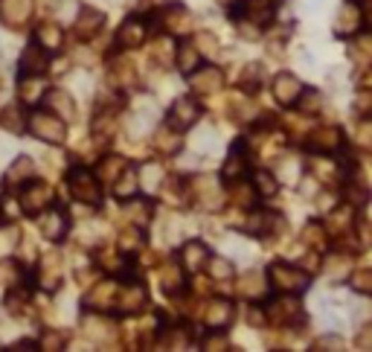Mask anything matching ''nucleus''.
Returning <instances> with one entry per match:
<instances>
[{
    "label": "nucleus",
    "instance_id": "1",
    "mask_svg": "<svg viewBox=\"0 0 372 352\" xmlns=\"http://www.w3.org/2000/svg\"><path fill=\"white\" fill-rule=\"evenodd\" d=\"M268 286L277 289L280 294H296L308 286V274L300 265H288V262H274L268 268Z\"/></svg>",
    "mask_w": 372,
    "mask_h": 352
},
{
    "label": "nucleus",
    "instance_id": "2",
    "mask_svg": "<svg viewBox=\"0 0 372 352\" xmlns=\"http://www.w3.org/2000/svg\"><path fill=\"white\" fill-rule=\"evenodd\" d=\"M67 190L79 204L88 207H99V201H102V181L88 169H73L67 175Z\"/></svg>",
    "mask_w": 372,
    "mask_h": 352
},
{
    "label": "nucleus",
    "instance_id": "3",
    "mask_svg": "<svg viewBox=\"0 0 372 352\" xmlns=\"http://www.w3.org/2000/svg\"><path fill=\"white\" fill-rule=\"evenodd\" d=\"M30 131L38 140H44V143L59 146V143H64V137H67V123L59 120V116L49 114V111H35L30 116Z\"/></svg>",
    "mask_w": 372,
    "mask_h": 352
},
{
    "label": "nucleus",
    "instance_id": "4",
    "mask_svg": "<svg viewBox=\"0 0 372 352\" xmlns=\"http://www.w3.org/2000/svg\"><path fill=\"white\" fill-rule=\"evenodd\" d=\"M20 210L27 216H41L44 210L53 204V190H49V183L44 181H27L20 186Z\"/></svg>",
    "mask_w": 372,
    "mask_h": 352
},
{
    "label": "nucleus",
    "instance_id": "5",
    "mask_svg": "<svg viewBox=\"0 0 372 352\" xmlns=\"http://www.w3.org/2000/svg\"><path fill=\"white\" fill-rule=\"evenodd\" d=\"M364 23H366V12L364 6L358 4V0H346V4L337 9L335 15V35L337 38H352L364 30Z\"/></svg>",
    "mask_w": 372,
    "mask_h": 352
},
{
    "label": "nucleus",
    "instance_id": "6",
    "mask_svg": "<svg viewBox=\"0 0 372 352\" xmlns=\"http://www.w3.org/2000/svg\"><path fill=\"white\" fill-rule=\"evenodd\" d=\"M265 317L280 323V326H291V323L303 320V306H300V300H296L294 294H280V297H274L265 306Z\"/></svg>",
    "mask_w": 372,
    "mask_h": 352
},
{
    "label": "nucleus",
    "instance_id": "7",
    "mask_svg": "<svg viewBox=\"0 0 372 352\" xmlns=\"http://www.w3.org/2000/svg\"><path fill=\"white\" fill-rule=\"evenodd\" d=\"M198 120H201V105H198L192 97H181V99L172 102V108H169V126L175 128V131H186Z\"/></svg>",
    "mask_w": 372,
    "mask_h": 352
},
{
    "label": "nucleus",
    "instance_id": "8",
    "mask_svg": "<svg viewBox=\"0 0 372 352\" xmlns=\"http://www.w3.org/2000/svg\"><path fill=\"white\" fill-rule=\"evenodd\" d=\"M221 85H224V73H221V67H215V64H207V67L198 64L192 73H189V87H192L195 93H201V97L218 93Z\"/></svg>",
    "mask_w": 372,
    "mask_h": 352
},
{
    "label": "nucleus",
    "instance_id": "9",
    "mask_svg": "<svg viewBox=\"0 0 372 352\" xmlns=\"http://www.w3.org/2000/svg\"><path fill=\"white\" fill-rule=\"evenodd\" d=\"M41 233H44V239H49V242H61L64 236H67V230H70V221H67V213L61 207H56V204H49L44 213H41Z\"/></svg>",
    "mask_w": 372,
    "mask_h": 352
},
{
    "label": "nucleus",
    "instance_id": "10",
    "mask_svg": "<svg viewBox=\"0 0 372 352\" xmlns=\"http://www.w3.org/2000/svg\"><path fill=\"white\" fill-rule=\"evenodd\" d=\"M145 289H143V283H126L122 289H116V300H114V312H119V315H134V312H140L143 306H145Z\"/></svg>",
    "mask_w": 372,
    "mask_h": 352
},
{
    "label": "nucleus",
    "instance_id": "11",
    "mask_svg": "<svg viewBox=\"0 0 372 352\" xmlns=\"http://www.w3.org/2000/svg\"><path fill=\"white\" fill-rule=\"evenodd\" d=\"M343 146V131L337 126H323L308 134V149L317 154H335Z\"/></svg>",
    "mask_w": 372,
    "mask_h": 352
},
{
    "label": "nucleus",
    "instance_id": "12",
    "mask_svg": "<svg viewBox=\"0 0 372 352\" xmlns=\"http://www.w3.org/2000/svg\"><path fill=\"white\" fill-rule=\"evenodd\" d=\"M41 102L47 105V111H49V114H56L59 120H64V123L76 116V102H73L70 90H64V87H53V90H47Z\"/></svg>",
    "mask_w": 372,
    "mask_h": 352
},
{
    "label": "nucleus",
    "instance_id": "13",
    "mask_svg": "<svg viewBox=\"0 0 372 352\" xmlns=\"http://www.w3.org/2000/svg\"><path fill=\"white\" fill-rule=\"evenodd\" d=\"M233 315H236V306L224 297H212L204 309V323L210 329H224L227 323H233Z\"/></svg>",
    "mask_w": 372,
    "mask_h": 352
},
{
    "label": "nucleus",
    "instance_id": "14",
    "mask_svg": "<svg viewBox=\"0 0 372 352\" xmlns=\"http://www.w3.org/2000/svg\"><path fill=\"white\" fill-rule=\"evenodd\" d=\"M102 27H105V15L99 12V9H93V6H88V9H82L76 15L73 35H76L79 41H90L93 35H99V30H102Z\"/></svg>",
    "mask_w": 372,
    "mask_h": 352
},
{
    "label": "nucleus",
    "instance_id": "15",
    "mask_svg": "<svg viewBox=\"0 0 372 352\" xmlns=\"http://www.w3.org/2000/svg\"><path fill=\"white\" fill-rule=\"evenodd\" d=\"M32 18V0H0V20L18 30Z\"/></svg>",
    "mask_w": 372,
    "mask_h": 352
},
{
    "label": "nucleus",
    "instance_id": "16",
    "mask_svg": "<svg viewBox=\"0 0 372 352\" xmlns=\"http://www.w3.org/2000/svg\"><path fill=\"white\" fill-rule=\"evenodd\" d=\"M116 283L114 279H102L90 289V294L85 297V306L93 309V312H111L114 309V300H116Z\"/></svg>",
    "mask_w": 372,
    "mask_h": 352
},
{
    "label": "nucleus",
    "instance_id": "17",
    "mask_svg": "<svg viewBox=\"0 0 372 352\" xmlns=\"http://www.w3.org/2000/svg\"><path fill=\"white\" fill-rule=\"evenodd\" d=\"M145 38H148V23H145L140 15H131V18L119 27V32H116V44L126 47V50H131V47H140Z\"/></svg>",
    "mask_w": 372,
    "mask_h": 352
},
{
    "label": "nucleus",
    "instance_id": "18",
    "mask_svg": "<svg viewBox=\"0 0 372 352\" xmlns=\"http://www.w3.org/2000/svg\"><path fill=\"white\" fill-rule=\"evenodd\" d=\"M47 50L38 47L35 41L30 47H23L20 53V76H44L47 73Z\"/></svg>",
    "mask_w": 372,
    "mask_h": 352
},
{
    "label": "nucleus",
    "instance_id": "19",
    "mask_svg": "<svg viewBox=\"0 0 372 352\" xmlns=\"http://www.w3.org/2000/svg\"><path fill=\"white\" fill-rule=\"evenodd\" d=\"M352 227H355V210H352V204L335 207L332 213H329V219H326V224H323V230L332 233V236H346Z\"/></svg>",
    "mask_w": 372,
    "mask_h": 352
},
{
    "label": "nucleus",
    "instance_id": "20",
    "mask_svg": "<svg viewBox=\"0 0 372 352\" xmlns=\"http://www.w3.org/2000/svg\"><path fill=\"white\" fill-rule=\"evenodd\" d=\"M207 260H210V248L201 245V242H186L181 248V265H184L186 274H201Z\"/></svg>",
    "mask_w": 372,
    "mask_h": 352
},
{
    "label": "nucleus",
    "instance_id": "21",
    "mask_svg": "<svg viewBox=\"0 0 372 352\" xmlns=\"http://www.w3.org/2000/svg\"><path fill=\"white\" fill-rule=\"evenodd\" d=\"M300 93H303V82L296 79L294 73H280V76L274 79V97H277L280 105L291 108V105L296 102V97H300Z\"/></svg>",
    "mask_w": 372,
    "mask_h": 352
},
{
    "label": "nucleus",
    "instance_id": "22",
    "mask_svg": "<svg viewBox=\"0 0 372 352\" xmlns=\"http://www.w3.org/2000/svg\"><path fill=\"white\" fill-rule=\"evenodd\" d=\"M282 230V216L270 213V210H256V213L247 219V233L253 236H270V233Z\"/></svg>",
    "mask_w": 372,
    "mask_h": 352
},
{
    "label": "nucleus",
    "instance_id": "23",
    "mask_svg": "<svg viewBox=\"0 0 372 352\" xmlns=\"http://www.w3.org/2000/svg\"><path fill=\"white\" fill-rule=\"evenodd\" d=\"M32 175H35V163L27 154H20V157L12 160V166L6 169L4 181H6L9 190H20V186L27 183V181H32Z\"/></svg>",
    "mask_w": 372,
    "mask_h": 352
},
{
    "label": "nucleus",
    "instance_id": "24",
    "mask_svg": "<svg viewBox=\"0 0 372 352\" xmlns=\"http://www.w3.org/2000/svg\"><path fill=\"white\" fill-rule=\"evenodd\" d=\"M274 9H277V0H244L241 4V15L251 23H256V27H265L274 18Z\"/></svg>",
    "mask_w": 372,
    "mask_h": 352
},
{
    "label": "nucleus",
    "instance_id": "25",
    "mask_svg": "<svg viewBox=\"0 0 372 352\" xmlns=\"http://www.w3.org/2000/svg\"><path fill=\"white\" fill-rule=\"evenodd\" d=\"M35 44L44 47L47 53L61 50V44H64V32H61V27H59V23H53V20L41 23V27L35 30Z\"/></svg>",
    "mask_w": 372,
    "mask_h": 352
},
{
    "label": "nucleus",
    "instance_id": "26",
    "mask_svg": "<svg viewBox=\"0 0 372 352\" xmlns=\"http://www.w3.org/2000/svg\"><path fill=\"white\" fill-rule=\"evenodd\" d=\"M47 93V82L41 76H23L18 85V97L23 105H38Z\"/></svg>",
    "mask_w": 372,
    "mask_h": 352
},
{
    "label": "nucleus",
    "instance_id": "27",
    "mask_svg": "<svg viewBox=\"0 0 372 352\" xmlns=\"http://www.w3.org/2000/svg\"><path fill=\"white\" fill-rule=\"evenodd\" d=\"M192 190H195V198L204 201L207 210H218L221 204H224V193H221V186L215 181H195Z\"/></svg>",
    "mask_w": 372,
    "mask_h": 352
},
{
    "label": "nucleus",
    "instance_id": "28",
    "mask_svg": "<svg viewBox=\"0 0 372 352\" xmlns=\"http://www.w3.org/2000/svg\"><path fill=\"white\" fill-rule=\"evenodd\" d=\"M111 183H114V195L122 198V201H126V198H134V195L140 193V175H137L131 166L122 169Z\"/></svg>",
    "mask_w": 372,
    "mask_h": 352
},
{
    "label": "nucleus",
    "instance_id": "29",
    "mask_svg": "<svg viewBox=\"0 0 372 352\" xmlns=\"http://www.w3.org/2000/svg\"><path fill=\"white\" fill-rule=\"evenodd\" d=\"M352 271V256L349 253H329L326 262H323V274L332 279V283H340V279H346Z\"/></svg>",
    "mask_w": 372,
    "mask_h": 352
},
{
    "label": "nucleus",
    "instance_id": "30",
    "mask_svg": "<svg viewBox=\"0 0 372 352\" xmlns=\"http://www.w3.org/2000/svg\"><path fill=\"white\" fill-rule=\"evenodd\" d=\"M172 61L178 64V70H181L184 76H189L192 70H195L198 64H201V53L195 50V44H192V41H186V44H178V47H175V59H172Z\"/></svg>",
    "mask_w": 372,
    "mask_h": 352
},
{
    "label": "nucleus",
    "instance_id": "31",
    "mask_svg": "<svg viewBox=\"0 0 372 352\" xmlns=\"http://www.w3.org/2000/svg\"><path fill=\"white\" fill-rule=\"evenodd\" d=\"M163 27L169 32H186V27H189V9L184 4H172L163 12Z\"/></svg>",
    "mask_w": 372,
    "mask_h": 352
},
{
    "label": "nucleus",
    "instance_id": "32",
    "mask_svg": "<svg viewBox=\"0 0 372 352\" xmlns=\"http://www.w3.org/2000/svg\"><path fill=\"white\" fill-rule=\"evenodd\" d=\"M244 172H247V154H244L241 146H236V149L227 154L221 175H224L227 181H239V178H244Z\"/></svg>",
    "mask_w": 372,
    "mask_h": 352
},
{
    "label": "nucleus",
    "instance_id": "33",
    "mask_svg": "<svg viewBox=\"0 0 372 352\" xmlns=\"http://www.w3.org/2000/svg\"><path fill=\"white\" fill-rule=\"evenodd\" d=\"M23 126H27V116H23V108L18 105H6L0 111V128L9 134H23Z\"/></svg>",
    "mask_w": 372,
    "mask_h": 352
},
{
    "label": "nucleus",
    "instance_id": "34",
    "mask_svg": "<svg viewBox=\"0 0 372 352\" xmlns=\"http://www.w3.org/2000/svg\"><path fill=\"white\" fill-rule=\"evenodd\" d=\"M126 201H128V198H126ZM152 213H155V207H152V201H145V198L128 201V204H126V216H128V221L137 224V227H145L148 221H152Z\"/></svg>",
    "mask_w": 372,
    "mask_h": 352
},
{
    "label": "nucleus",
    "instance_id": "35",
    "mask_svg": "<svg viewBox=\"0 0 372 352\" xmlns=\"http://www.w3.org/2000/svg\"><path fill=\"white\" fill-rule=\"evenodd\" d=\"M184 286H186V271H181L178 265H166L160 274V289L166 294H178L184 291Z\"/></svg>",
    "mask_w": 372,
    "mask_h": 352
},
{
    "label": "nucleus",
    "instance_id": "36",
    "mask_svg": "<svg viewBox=\"0 0 372 352\" xmlns=\"http://www.w3.org/2000/svg\"><path fill=\"white\" fill-rule=\"evenodd\" d=\"M82 332L90 341H114V326L108 320H102V317H85Z\"/></svg>",
    "mask_w": 372,
    "mask_h": 352
},
{
    "label": "nucleus",
    "instance_id": "37",
    "mask_svg": "<svg viewBox=\"0 0 372 352\" xmlns=\"http://www.w3.org/2000/svg\"><path fill=\"white\" fill-rule=\"evenodd\" d=\"M155 146H157V152H163V154H178L181 146H184V137H181V131H175V128L169 126V128L157 131Z\"/></svg>",
    "mask_w": 372,
    "mask_h": 352
},
{
    "label": "nucleus",
    "instance_id": "38",
    "mask_svg": "<svg viewBox=\"0 0 372 352\" xmlns=\"http://www.w3.org/2000/svg\"><path fill=\"white\" fill-rule=\"evenodd\" d=\"M230 201L239 207H253L256 204V190L251 183H244V178L230 181Z\"/></svg>",
    "mask_w": 372,
    "mask_h": 352
},
{
    "label": "nucleus",
    "instance_id": "39",
    "mask_svg": "<svg viewBox=\"0 0 372 352\" xmlns=\"http://www.w3.org/2000/svg\"><path fill=\"white\" fill-rule=\"evenodd\" d=\"M253 190H256V195H262V198H274V195L280 193V181H277V175H270V172L259 169V172L253 175Z\"/></svg>",
    "mask_w": 372,
    "mask_h": 352
},
{
    "label": "nucleus",
    "instance_id": "40",
    "mask_svg": "<svg viewBox=\"0 0 372 352\" xmlns=\"http://www.w3.org/2000/svg\"><path fill=\"white\" fill-rule=\"evenodd\" d=\"M265 286H268V283H265V279H262L256 271H247V274L239 279V294H241V297H259V294L265 291Z\"/></svg>",
    "mask_w": 372,
    "mask_h": 352
},
{
    "label": "nucleus",
    "instance_id": "41",
    "mask_svg": "<svg viewBox=\"0 0 372 352\" xmlns=\"http://www.w3.org/2000/svg\"><path fill=\"white\" fill-rule=\"evenodd\" d=\"M160 341L166 349H186L189 346V329L186 326H172V329H166L160 335Z\"/></svg>",
    "mask_w": 372,
    "mask_h": 352
},
{
    "label": "nucleus",
    "instance_id": "42",
    "mask_svg": "<svg viewBox=\"0 0 372 352\" xmlns=\"http://www.w3.org/2000/svg\"><path fill=\"white\" fill-rule=\"evenodd\" d=\"M128 166V163L126 160H122V157H116V154H108L102 163H99V169H96V178L99 181H114L122 169H126Z\"/></svg>",
    "mask_w": 372,
    "mask_h": 352
},
{
    "label": "nucleus",
    "instance_id": "43",
    "mask_svg": "<svg viewBox=\"0 0 372 352\" xmlns=\"http://www.w3.org/2000/svg\"><path fill=\"white\" fill-rule=\"evenodd\" d=\"M346 279H349V286H352L355 294H361V297L372 294V271L369 268H358V271H352Z\"/></svg>",
    "mask_w": 372,
    "mask_h": 352
},
{
    "label": "nucleus",
    "instance_id": "44",
    "mask_svg": "<svg viewBox=\"0 0 372 352\" xmlns=\"http://www.w3.org/2000/svg\"><path fill=\"white\" fill-rule=\"evenodd\" d=\"M111 82H116L119 87H126V85L134 82V67L128 64V59H116V64H111Z\"/></svg>",
    "mask_w": 372,
    "mask_h": 352
},
{
    "label": "nucleus",
    "instance_id": "45",
    "mask_svg": "<svg viewBox=\"0 0 372 352\" xmlns=\"http://www.w3.org/2000/svg\"><path fill=\"white\" fill-rule=\"evenodd\" d=\"M192 44H195V50L201 53V59H204V56L215 59V56L221 53V44H218V38H215V35H210V32H198Z\"/></svg>",
    "mask_w": 372,
    "mask_h": 352
},
{
    "label": "nucleus",
    "instance_id": "46",
    "mask_svg": "<svg viewBox=\"0 0 372 352\" xmlns=\"http://www.w3.org/2000/svg\"><path fill=\"white\" fill-rule=\"evenodd\" d=\"M20 279V265L15 260H0V289H15Z\"/></svg>",
    "mask_w": 372,
    "mask_h": 352
},
{
    "label": "nucleus",
    "instance_id": "47",
    "mask_svg": "<svg viewBox=\"0 0 372 352\" xmlns=\"http://www.w3.org/2000/svg\"><path fill=\"white\" fill-rule=\"evenodd\" d=\"M38 283H41V289H47V291H56L59 286H61V271H59V265H56V260L53 262H44V268H41V274H38Z\"/></svg>",
    "mask_w": 372,
    "mask_h": 352
},
{
    "label": "nucleus",
    "instance_id": "48",
    "mask_svg": "<svg viewBox=\"0 0 372 352\" xmlns=\"http://www.w3.org/2000/svg\"><path fill=\"white\" fill-rule=\"evenodd\" d=\"M294 105H300V111L303 114H317L320 108H323V97H320L317 90H311V87H303V93L296 97V102Z\"/></svg>",
    "mask_w": 372,
    "mask_h": 352
},
{
    "label": "nucleus",
    "instance_id": "49",
    "mask_svg": "<svg viewBox=\"0 0 372 352\" xmlns=\"http://www.w3.org/2000/svg\"><path fill=\"white\" fill-rule=\"evenodd\" d=\"M204 268H210V277L212 279H230L233 277V262L230 260H224V256H210L207 260V265Z\"/></svg>",
    "mask_w": 372,
    "mask_h": 352
},
{
    "label": "nucleus",
    "instance_id": "50",
    "mask_svg": "<svg viewBox=\"0 0 372 352\" xmlns=\"http://www.w3.org/2000/svg\"><path fill=\"white\" fill-rule=\"evenodd\" d=\"M137 175H140V186H145V190H157L160 178H163V166L160 163H145L143 172H137Z\"/></svg>",
    "mask_w": 372,
    "mask_h": 352
},
{
    "label": "nucleus",
    "instance_id": "51",
    "mask_svg": "<svg viewBox=\"0 0 372 352\" xmlns=\"http://www.w3.org/2000/svg\"><path fill=\"white\" fill-rule=\"evenodd\" d=\"M116 245H119V250H126V253H131V250L143 248V233H140V227L134 224V227H128V230H122Z\"/></svg>",
    "mask_w": 372,
    "mask_h": 352
},
{
    "label": "nucleus",
    "instance_id": "52",
    "mask_svg": "<svg viewBox=\"0 0 372 352\" xmlns=\"http://www.w3.org/2000/svg\"><path fill=\"white\" fill-rule=\"evenodd\" d=\"M314 352H343L346 349V344H343V338L340 335H323L314 346H311Z\"/></svg>",
    "mask_w": 372,
    "mask_h": 352
},
{
    "label": "nucleus",
    "instance_id": "53",
    "mask_svg": "<svg viewBox=\"0 0 372 352\" xmlns=\"http://www.w3.org/2000/svg\"><path fill=\"white\" fill-rule=\"evenodd\" d=\"M137 116H143V123H155L157 120V102L152 97H140L137 102Z\"/></svg>",
    "mask_w": 372,
    "mask_h": 352
},
{
    "label": "nucleus",
    "instance_id": "54",
    "mask_svg": "<svg viewBox=\"0 0 372 352\" xmlns=\"http://www.w3.org/2000/svg\"><path fill=\"white\" fill-rule=\"evenodd\" d=\"M323 239H326V230L320 227V224H311V227H306V233H303V242H308V248H314V250H320Z\"/></svg>",
    "mask_w": 372,
    "mask_h": 352
},
{
    "label": "nucleus",
    "instance_id": "55",
    "mask_svg": "<svg viewBox=\"0 0 372 352\" xmlns=\"http://www.w3.org/2000/svg\"><path fill=\"white\" fill-rule=\"evenodd\" d=\"M241 90L244 93H259V70L256 67H247V73L241 79Z\"/></svg>",
    "mask_w": 372,
    "mask_h": 352
},
{
    "label": "nucleus",
    "instance_id": "56",
    "mask_svg": "<svg viewBox=\"0 0 372 352\" xmlns=\"http://www.w3.org/2000/svg\"><path fill=\"white\" fill-rule=\"evenodd\" d=\"M41 346L49 349V352H61V349H64V335H61V332H47V335L41 338Z\"/></svg>",
    "mask_w": 372,
    "mask_h": 352
},
{
    "label": "nucleus",
    "instance_id": "57",
    "mask_svg": "<svg viewBox=\"0 0 372 352\" xmlns=\"http://www.w3.org/2000/svg\"><path fill=\"white\" fill-rule=\"evenodd\" d=\"M201 346H204L207 352H227V349H230L227 338H221V335H215V338H207Z\"/></svg>",
    "mask_w": 372,
    "mask_h": 352
},
{
    "label": "nucleus",
    "instance_id": "58",
    "mask_svg": "<svg viewBox=\"0 0 372 352\" xmlns=\"http://www.w3.org/2000/svg\"><path fill=\"white\" fill-rule=\"evenodd\" d=\"M265 323H268L265 309H259V306H251V309H247V326H265Z\"/></svg>",
    "mask_w": 372,
    "mask_h": 352
},
{
    "label": "nucleus",
    "instance_id": "59",
    "mask_svg": "<svg viewBox=\"0 0 372 352\" xmlns=\"http://www.w3.org/2000/svg\"><path fill=\"white\" fill-rule=\"evenodd\" d=\"M369 131H372V126H369V120H364V123L358 126V143H361L364 149H369V146H372V137H369Z\"/></svg>",
    "mask_w": 372,
    "mask_h": 352
},
{
    "label": "nucleus",
    "instance_id": "60",
    "mask_svg": "<svg viewBox=\"0 0 372 352\" xmlns=\"http://www.w3.org/2000/svg\"><path fill=\"white\" fill-rule=\"evenodd\" d=\"M358 111L369 114V90H364V87H361V97H358Z\"/></svg>",
    "mask_w": 372,
    "mask_h": 352
},
{
    "label": "nucleus",
    "instance_id": "61",
    "mask_svg": "<svg viewBox=\"0 0 372 352\" xmlns=\"http://www.w3.org/2000/svg\"><path fill=\"white\" fill-rule=\"evenodd\" d=\"M369 346H372V332L364 329V332L358 335V349H369Z\"/></svg>",
    "mask_w": 372,
    "mask_h": 352
},
{
    "label": "nucleus",
    "instance_id": "62",
    "mask_svg": "<svg viewBox=\"0 0 372 352\" xmlns=\"http://www.w3.org/2000/svg\"><path fill=\"white\" fill-rule=\"evenodd\" d=\"M9 352H35V344H32V341H23V344L9 346Z\"/></svg>",
    "mask_w": 372,
    "mask_h": 352
}]
</instances>
